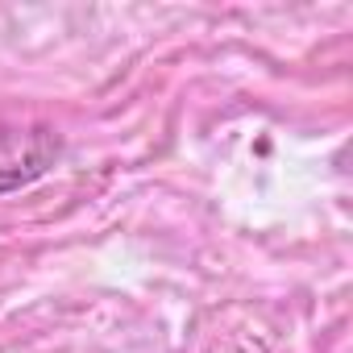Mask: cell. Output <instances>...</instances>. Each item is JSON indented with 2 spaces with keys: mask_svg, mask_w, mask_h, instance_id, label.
I'll list each match as a JSON object with an SVG mask.
<instances>
[{
  "mask_svg": "<svg viewBox=\"0 0 353 353\" xmlns=\"http://www.w3.org/2000/svg\"><path fill=\"white\" fill-rule=\"evenodd\" d=\"M59 133L38 121H9L0 117V196L17 192L54 166Z\"/></svg>",
  "mask_w": 353,
  "mask_h": 353,
  "instance_id": "obj_1",
  "label": "cell"
}]
</instances>
